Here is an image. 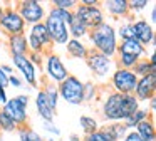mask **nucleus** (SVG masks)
<instances>
[{
	"label": "nucleus",
	"instance_id": "nucleus-3",
	"mask_svg": "<svg viewBox=\"0 0 156 141\" xmlns=\"http://www.w3.org/2000/svg\"><path fill=\"white\" fill-rule=\"evenodd\" d=\"M15 5H17L15 10L22 17L25 25H35V24L44 22L45 15H47L45 3L39 2V0H20V2H15Z\"/></svg>",
	"mask_w": 156,
	"mask_h": 141
},
{
	"label": "nucleus",
	"instance_id": "nucleus-42",
	"mask_svg": "<svg viewBox=\"0 0 156 141\" xmlns=\"http://www.w3.org/2000/svg\"><path fill=\"white\" fill-rule=\"evenodd\" d=\"M9 101V94H7V89H4V87H0V107L4 106L5 103Z\"/></svg>",
	"mask_w": 156,
	"mask_h": 141
},
{
	"label": "nucleus",
	"instance_id": "nucleus-12",
	"mask_svg": "<svg viewBox=\"0 0 156 141\" xmlns=\"http://www.w3.org/2000/svg\"><path fill=\"white\" fill-rule=\"evenodd\" d=\"M2 109V113L7 114L9 118H10L12 121H14V124L17 128H22V126H27L29 123V113H27V107L22 106L20 103H19L17 99L14 97H9V101L4 104V106L0 107Z\"/></svg>",
	"mask_w": 156,
	"mask_h": 141
},
{
	"label": "nucleus",
	"instance_id": "nucleus-44",
	"mask_svg": "<svg viewBox=\"0 0 156 141\" xmlns=\"http://www.w3.org/2000/svg\"><path fill=\"white\" fill-rule=\"evenodd\" d=\"M149 24L154 27L156 24V7H151V12H149Z\"/></svg>",
	"mask_w": 156,
	"mask_h": 141
},
{
	"label": "nucleus",
	"instance_id": "nucleus-1",
	"mask_svg": "<svg viewBox=\"0 0 156 141\" xmlns=\"http://www.w3.org/2000/svg\"><path fill=\"white\" fill-rule=\"evenodd\" d=\"M89 40V49L96 50V52L102 54V56L114 59L118 54V37H116V29L112 24L102 22L96 29L89 30L87 37Z\"/></svg>",
	"mask_w": 156,
	"mask_h": 141
},
{
	"label": "nucleus",
	"instance_id": "nucleus-39",
	"mask_svg": "<svg viewBox=\"0 0 156 141\" xmlns=\"http://www.w3.org/2000/svg\"><path fill=\"white\" fill-rule=\"evenodd\" d=\"M121 141H141V138L136 134L134 129H131V131H128V133H126V136L122 138Z\"/></svg>",
	"mask_w": 156,
	"mask_h": 141
},
{
	"label": "nucleus",
	"instance_id": "nucleus-43",
	"mask_svg": "<svg viewBox=\"0 0 156 141\" xmlns=\"http://www.w3.org/2000/svg\"><path fill=\"white\" fill-rule=\"evenodd\" d=\"M0 69L4 70L7 76H10V74H14V67L12 66H9V64H0Z\"/></svg>",
	"mask_w": 156,
	"mask_h": 141
},
{
	"label": "nucleus",
	"instance_id": "nucleus-28",
	"mask_svg": "<svg viewBox=\"0 0 156 141\" xmlns=\"http://www.w3.org/2000/svg\"><path fill=\"white\" fill-rule=\"evenodd\" d=\"M133 20H134V17H133V15H129V17H126V19L121 20L119 27L116 29V37H118V39L126 40V39H131V37H133V30H131Z\"/></svg>",
	"mask_w": 156,
	"mask_h": 141
},
{
	"label": "nucleus",
	"instance_id": "nucleus-14",
	"mask_svg": "<svg viewBox=\"0 0 156 141\" xmlns=\"http://www.w3.org/2000/svg\"><path fill=\"white\" fill-rule=\"evenodd\" d=\"M156 92V74H148L144 77H139L136 89L133 96L139 101V103H148L154 97Z\"/></svg>",
	"mask_w": 156,
	"mask_h": 141
},
{
	"label": "nucleus",
	"instance_id": "nucleus-45",
	"mask_svg": "<svg viewBox=\"0 0 156 141\" xmlns=\"http://www.w3.org/2000/svg\"><path fill=\"white\" fill-rule=\"evenodd\" d=\"M81 3H84V5H99V0H81Z\"/></svg>",
	"mask_w": 156,
	"mask_h": 141
},
{
	"label": "nucleus",
	"instance_id": "nucleus-6",
	"mask_svg": "<svg viewBox=\"0 0 156 141\" xmlns=\"http://www.w3.org/2000/svg\"><path fill=\"white\" fill-rule=\"evenodd\" d=\"M109 79H111L112 92L118 94H133L138 84V76L133 70L121 69V67H116Z\"/></svg>",
	"mask_w": 156,
	"mask_h": 141
},
{
	"label": "nucleus",
	"instance_id": "nucleus-16",
	"mask_svg": "<svg viewBox=\"0 0 156 141\" xmlns=\"http://www.w3.org/2000/svg\"><path fill=\"white\" fill-rule=\"evenodd\" d=\"M118 54H129V56H134V57H138V59H144V57L148 56V50H146V47H143L134 37H131V39L118 42Z\"/></svg>",
	"mask_w": 156,
	"mask_h": 141
},
{
	"label": "nucleus",
	"instance_id": "nucleus-22",
	"mask_svg": "<svg viewBox=\"0 0 156 141\" xmlns=\"http://www.w3.org/2000/svg\"><path fill=\"white\" fill-rule=\"evenodd\" d=\"M149 118H153V116H151V113L148 111V107H139V109L134 111V113H133L129 118H126V119L122 121V124H124V126L131 131V129H134L139 123L149 119Z\"/></svg>",
	"mask_w": 156,
	"mask_h": 141
},
{
	"label": "nucleus",
	"instance_id": "nucleus-25",
	"mask_svg": "<svg viewBox=\"0 0 156 141\" xmlns=\"http://www.w3.org/2000/svg\"><path fill=\"white\" fill-rule=\"evenodd\" d=\"M133 72L138 76V79L148 76V74H156L154 62H151V60H148V59H139L138 62H136V66L133 67Z\"/></svg>",
	"mask_w": 156,
	"mask_h": 141
},
{
	"label": "nucleus",
	"instance_id": "nucleus-17",
	"mask_svg": "<svg viewBox=\"0 0 156 141\" xmlns=\"http://www.w3.org/2000/svg\"><path fill=\"white\" fill-rule=\"evenodd\" d=\"M35 111H37L39 118H41L42 121H47V123H51V121H54V116H55V111L51 107V104H49L47 97H45L44 91H37V94H35Z\"/></svg>",
	"mask_w": 156,
	"mask_h": 141
},
{
	"label": "nucleus",
	"instance_id": "nucleus-41",
	"mask_svg": "<svg viewBox=\"0 0 156 141\" xmlns=\"http://www.w3.org/2000/svg\"><path fill=\"white\" fill-rule=\"evenodd\" d=\"M0 87H4V89L9 87V76L2 69H0Z\"/></svg>",
	"mask_w": 156,
	"mask_h": 141
},
{
	"label": "nucleus",
	"instance_id": "nucleus-38",
	"mask_svg": "<svg viewBox=\"0 0 156 141\" xmlns=\"http://www.w3.org/2000/svg\"><path fill=\"white\" fill-rule=\"evenodd\" d=\"M22 84H24V81H22V77H19L17 74H10V76H9V86H10V87L20 89Z\"/></svg>",
	"mask_w": 156,
	"mask_h": 141
},
{
	"label": "nucleus",
	"instance_id": "nucleus-7",
	"mask_svg": "<svg viewBox=\"0 0 156 141\" xmlns=\"http://www.w3.org/2000/svg\"><path fill=\"white\" fill-rule=\"evenodd\" d=\"M76 19H79L89 30L96 29L98 25H101L104 20V12L101 9V3L99 5H84V3L77 2L76 9L72 10Z\"/></svg>",
	"mask_w": 156,
	"mask_h": 141
},
{
	"label": "nucleus",
	"instance_id": "nucleus-15",
	"mask_svg": "<svg viewBox=\"0 0 156 141\" xmlns=\"http://www.w3.org/2000/svg\"><path fill=\"white\" fill-rule=\"evenodd\" d=\"M102 12H108L112 19H126L129 17V5L128 0H104L101 2Z\"/></svg>",
	"mask_w": 156,
	"mask_h": 141
},
{
	"label": "nucleus",
	"instance_id": "nucleus-31",
	"mask_svg": "<svg viewBox=\"0 0 156 141\" xmlns=\"http://www.w3.org/2000/svg\"><path fill=\"white\" fill-rule=\"evenodd\" d=\"M84 141H116V139H112V138L109 136V134L106 133L104 129H102V126H101L98 131H94V133L86 134V136H84Z\"/></svg>",
	"mask_w": 156,
	"mask_h": 141
},
{
	"label": "nucleus",
	"instance_id": "nucleus-35",
	"mask_svg": "<svg viewBox=\"0 0 156 141\" xmlns=\"http://www.w3.org/2000/svg\"><path fill=\"white\" fill-rule=\"evenodd\" d=\"M148 0H131V2H128V5H129V13L131 15H134V13H139V12H143V10L148 7Z\"/></svg>",
	"mask_w": 156,
	"mask_h": 141
},
{
	"label": "nucleus",
	"instance_id": "nucleus-2",
	"mask_svg": "<svg viewBox=\"0 0 156 141\" xmlns=\"http://www.w3.org/2000/svg\"><path fill=\"white\" fill-rule=\"evenodd\" d=\"M59 97L71 106H81L84 103V82L77 76L69 74L61 84H57Z\"/></svg>",
	"mask_w": 156,
	"mask_h": 141
},
{
	"label": "nucleus",
	"instance_id": "nucleus-23",
	"mask_svg": "<svg viewBox=\"0 0 156 141\" xmlns=\"http://www.w3.org/2000/svg\"><path fill=\"white\" fill-rule=\"evenodd\" d=\"M67 30H69L71 39H77V40H84L86 37H87V34H89V29L79 19H76V17H72V20L69 22Z\"/></svg>",
	"mask_w": 156,
	"mask_h": 141
},
{
	"label": "nucleus",
	"instance_id": "nucleus-26",
	"mask_svg": "<svg viewBox=\"0 0 156 141\" xmlns=\"http://www.w3.org/2000/svg\"><path fill=\"white\" fill-rule=\"evenodd\" d=\"M102 129H104L106 133H108L112 139H116V141H121L122 138L126 136V133L129 131L122 123H109L108 126H104Z\"/></svg>",
	"mask_w": 156,
	"mask_h": 141
},
{
	"label": "nucleus",
	"instance_id": "nucleus-24",
	"mask_svg": "<svg viewBox=\"0 0 156 141\" xmlns=\"http://www.w3.org/2000/svg\"><path fill=\"white\" fill-rule=\"evenodd\" d=\"M42 91H44L45 97H47L49 104L54 111H57V106H59V89H57V84H52V82H44L42 86Z\"/></svg>",
	"mask_w": 156,
	"mask_h": 141
},
{
	"label": "nucleus",
	"instance_id": "nucleus-4",
	"mask_svg": "<svg viewBox=\"0 0 156 141\" xmlns=\"http://www.w3.org/2000/svg\"><path fill=\"white\" fill-rule=\"evenodd\" d=\"M101 118L108 123H122L124 113H122V94L108 92L101 103Z\"/></svg>",
	"mask_w": 156,
	"mask_h": 141
},
{
	"label": "nucleus",
	"instance_id": "nucleus-33",
	"mask_svg": "<svg viewBox=\"0 0 156 141\" xmlns=\"http://www.w3.org/2000/svg\"><path fill=\"white\" fill-rule=\"evenodd\" d=\"M98 97V86L94 82H84V103L86 101H94Z\"/></svg>",
	"mask_w": 156,
	"mask_h": 141
},
{
	"label": "nucleus",
	"instance_id": "nucleus-13",
	"mask_svg": "<svg viewBox=\"0 0 156 141\" xmlns=\"http://www.w3.org/2000/svg\"><path fill=\"white\" fill-rule=\"evenodd\" d=\"M12 60H14V66L17 67V70L22 74V81L27 82L32 87H39L41 81H39L37 69L32 66L29 57L27 56H15V57H12Z\"/></svg>",
	"mask_w": 156,
	"mask_h": 141
},
{
	"label": "nucleus",
	"instance_id": "nucleus-19",
	"mask_svg": "<svg viewBox=\"0 0 156 141\" xmlns=\"http://www.w3.org/2000/svg\"><path fill=\"white\" fill-rule=\"evenodd\" d=\"M7 45H9V52H10L12 57H15V56H27L29 54L25 34H22V35H9Z\"/></svg>",
	"mask_w": 156,
	"mask_h": 141
},
{
	"label": "nucleus",
	"instance_id": "nucleus-47",
	"mask_svg": "<svg viewBox=\"0 0 156 141\" xmlns=\"http://www.w3.org/2000/svg\"><path fill=\"white\" fill-rule=\"evenodd\" d=\"M4 10H5V3H4V2H0V17H2V13H4Z\"/></svg>",
	"mask_w": 156,
	"mask_h": 141
},
{
	"label": "nucleus",
	"instance_id": "nucleus-9",
	"mask_svg": "<svg viewBox=\"0 0 156 141\" xmlns=\"http://www.w3.org/2000/svg\"><path fill=\"white\" fill-rule=\"evenodd\" d=\"M0 27L7 35H22V34H25L27 25L15 10V7H5L4 13L0 17Z\"/></svg>",
	"mask_w": 156,
	"mask_h": 141
},
{
	"label": "nucleus",
	"instance_id": "nucleus-11",
	"mask_svg": "<svg viewBox=\"0 0 156 141\" xmlns=\"http://www.w3.org/2000/svg\"><path fill=\"white\" fill-rule=\"evenodd\" d=\"M133 37L141 44L143 47L154 45V27L148 22L146 19H134L131 24Z\"/></svg>",
	"mask_w": 156,
	"mask_h": 141
},
{
	"label": "nucleus",
	"instance_id": "nucleus-32",
	"mask_svg": "<svg viewBox=\"0 0 156 141\" xmlns=\"http://www.w3.org/2000/svg\"><path fill=\"white\" fill-rule=\"evenodd\" d=\"M0 131H5V133H14V131H17V126L14 124V121L7 114L2 113V109H0Z\"/></svg>",
	"mask_w": 156,
	"mask_h": 141
},
{
	"label": "nucleus",
	"instance_id": "nucleus-29",
	"mask_svg": "<svg viewBox=\"0 0 156 141\" xmlns=\"http://www.w3.org/2000/svg\"><path fill=\"white\" fill-rule=\"evenodd\" d=\"M17 134H19V141H45L37 131L29 126L17 128Z\"/></svg>",
	"mask_w": 156,
	"mask_h": 141
},
{
	"label": "nucleus",
	"instance_id": "nucleus-37",
	"mask_svg": "<svg viewBox=\"0 0 156 141\" xmlns=\"http://www.w3.org/2000/svg\"><path fill=\"white\" fill-rule=\"evenodd\" d=\"M42 129H44L45 133L52 134V136H61V129H59V128L54 124V121H51V123L42 121Z\"/></svg>",
	"mask_w": 156,
	"mask_h": 141
},
{
	"label": "nucleus",
	"instance_id": "nucleus-18",
	"mask_svg": "<svg viewBox=\"0 0 156 141\" xmlns=\"http://www.w3.org/2000/svg\"><path fill=\"white\" fill-rule=\"evenodd\" d=\"M89 45L84 40H77V39H69L66 44V54L72 59H79V60H86V57L89 56Z\"/></svg>",
	"mask_w": 156,
	"mask_h": 141
},
{
	"label": "nucleus",
	"instance_id": "nucleus-8",
	"mask_svg": "<svg viewBox=\"0 0 156 141\" xmlns=\"http://www.w3.org/2000/svg\"><path fill=\"white\" fill-rule=\"evenodd\" d=\"M44 69H45V76L49 79L47 82H52V84H61L69 76V70L64 66L62 59L52 50L45 52L44 56Z\"/></svg>",
	"mask_w": 156,
	"mask_h": 141
},
{
	"label": "nucleus",
	"instance_id": "nucleus-20",
	"mask_svg": "<svg viewBox=\"0 0 156 141\" xmlns=\"http://www.w3.org/2000/svg\"><path fill=\"white\" fill-rule=\"evenodd\" d=\"M27 35H32L35 40H39V42H41V45L45 49V52H51L52 42H51V39H49V35H47V29H45L44 22L35 24V25H30Z\"/></svg>",
	"mask_w": 156,
	"mask_h": 141
},
{
	"label": "nucleus",
	"instance_id": "nucleus-30",
	"mask_svg": "<svg viewBox=\"0 0 156 141\" xmlns=\"http://www.w3.org/2000/svg\"><path fill=\"white\" fill-rule=\"evenodd\" d=\"M47 15L51 17H55V19L62 20L64 24H67L72 20V17H74V13L71 12V10H61V9H55V7H49L47 9Z\"/></svg>",
	"mask_w": 156,
	"mask_h": 141
},
{
	"label": "nucleus",
	"instance_id": "nucleus-5",
	"mask_svg": "<svg viewBox=\"0 0 156 141\" xmlns=\"http://www.w3.org/2000/svg\"><path fill=\"white\" fill-rule=\"evenodd\" d=\"M86 64H87L89 70L92 76L98 79H108L116 69V60L109 59V57L102 56V54L96 52V50H89V56L86 57Z\"/></svg>",
	"mask_w": 156,
	"mask_h": 141
},
{
	"label": "nucleus",
	"instance_id": "nucleus-34",
	"mask_svg": "<svg viewBox=\"0 0 156 141\" xmlns=\"http://www.w3.org/2000/svg\"><path fill=\"white\" fill-rule=\"evenodd\" d=\"M52 7L55 9H61V10H74L76 5H77V0H52L51 2Z\"/></svg>",
	"mask_w": 156,
	"mask_h": 141
},
{
	"label": "nucleus",
	"instance_id": "nucleus-40",
	"mask_svg": "<svg viewBox=\"0 0 156 141\" xmlns=\"http://www.w3.org/2000/svg\"><path fill=\"white\" fill-rule=\"evenodd\" d=\"M15 99H17L19 103L22 104V106L29 107V103H30V97H29V94H17V96H15Z\"/></svg>",
	"mask_w": 156,
	"mask_h": 141
},
{
	"label": "nucleus",
	"instance_id": "nucleus-36",
	"mask_svg": "<svg viewBox=\"0 0 156 141\" xmlns=\"http://www.w3.org/2000/svg\"><path fill=\"white\" fill-rule=\"evenodd\" d=\"M44 56L45 54H39V52H29L27 54V57L32 62V66H34L35 69H41V72H42V67H44Z\"/></svg>",
	"mask_w": 156,
	"mask_h": 141
},
{
	"label": "nucleus",
	"instance_id": "nucleus-21",
	"mask_svg": "<svg viewBox=\"0 0 156 141\" xmlns=\"http://www.w3.org/2000/svg\"><path fill=\"white\" fill-rule=\"evenodd\" d=\"M136 134L141 138V141H156V131H154V119L149 118V119L139 123L134 128Z\"/></svg>",
	"mask_w": 156,
	"mask_h": 141
},
{
	"label": "nucleus",
	"instance_id": "nucleus-27",
	"mask_svg": "<svg viewBox=\"0 0 156 141\" xmlns=\"http://www.w3.org/2000/svg\"><path fill=\"white\" fill-rule=\"evenodd\" d=\"M79 126L82 128L84 134H91V133H94V131H98L99 128H101V124H99V121L96 119L94 116L82 114V116L79 118Z\"/></svg>",
	"mask_w": 156,
	"mask_h": 141
},
{
	"label": "nucleus",
	"instance_id": "nucleus-10",
	"mask_svg": "<svg viewBox=\"0 0 156 141\" xmlns=\"http://www.w3.org/2000/svg\"><path fill=\"white\" fill-rule=\"evenodd\" d=\"M44 25L47 29V35L51 39L52 45H66L67 40L71 39L69 35V30H67V24H64L62 20L55 19V17L51 15H45L44 19Z\"/></svg>",
	"mask_w": 156,
	"mask_h": 141
},
{
	"label": "nucleus",
	"instance_id": "nucleus-46",
	"mask_svg": "<svg viewBox=\"0 0 156 141\" xmlns=\"http://www.w3.org/2000/svg\"><path fill=\"white\" fill-rule=\"evenodd\" d=\"M69 141H84V138H81L79 134H71V136H69Z\"/></svg>",
	"mask_w": 156,
	"mask_h": 141
}]
</instances>
